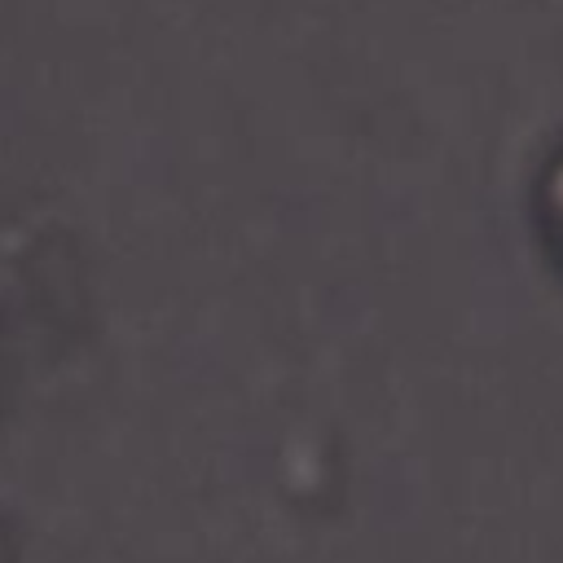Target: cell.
<instances>
[{"label":"cell","mask_w":563,"mask_h":563,"mask_svg":"<svg viewBox=\"0 0 563 563\" xmlns=\"http://www.w3.org/2000/svg\"><path fill=\"white\" fill-rule=\"evenodd\" d=\"M528 216H532V233H537V246H541L545 264L563 282V132H559V141L550 145V154L541 158V167L532 176Z\"/></svg>","instance_id":"6da1fadb"}]
</instances>
